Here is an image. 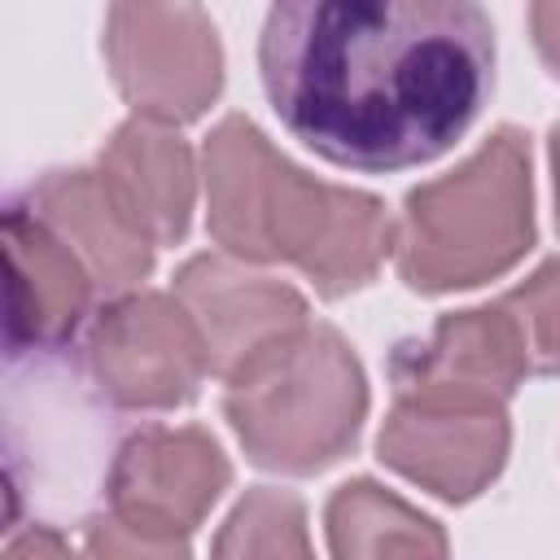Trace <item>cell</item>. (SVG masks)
Instances as JSON below:
<instances>
[{"instance_id": "6da1fadb", "label": "cell", "mask_w": 560, "mask_h": 560, "mask_svg": "<svg viewBox=\"0 0 560 560\" xmlns=\"http://www.w3.org/2000/svg\"><path fill=\"white\" fill-rule=\"evenodd\" d=\"M258 70L280 122L332 166L442 158L494 88L481 0H271Z\"/></svg>"}, {"instance_id": "7a4b0ae2", "label": "cell", "mask_w": 560, "mask_h": 560, "mask_svg": "<svg viewBox=\"0 0 560 560\" xmlns=\"http://www.w3.org/2000/svg\"><path fill=\"white\" fill-rule=\"evenodd\" d=\"M201 175L219 249L245 262H289L319 298L363 289L394 254V219L372 192L306 175L241 114L206 136Z\"/></svg>"}, {"instance_id": "3957f363", "label": "cell", "mask_w": 560, "mask_h": 560, "mask_svg": "<svg viewBox=\"0 0 560 560\" xmlns=\"http://www.w3.org/2000/svg\"><path fill=\"white\" fill-rule=\"evenodd\" d=\"M534 245L529 140L499 127L455 171L420 184L394 223V267L416 293L477 289Z\"/></svg>"}, {"instance_id": "277c9868", "label": "cell", "mask_w": 560, "mask_h": 560, "mask_svg": "<svg viewBox=\"0 0 560 560\" xmlns=\"http://www.w3.org/2000/svg\"><path fill=\"white\" fill-rule=\"evenodd\" d=\"M223 416L258 468L319 472L350 455L368 416L363 363L328 324H302L223 381Z\"/></svg>"}, {"instance_id": "5b68a950", "label": "cell", "mask_w": 560, "mask_h": 560, "mask_svg": "<svg viewBox=\"0 0 560 560\" xmlns=\"http://www.w3.org/2000/svg\"><path fill=\"white\" fill-rule=\"evenodd\" d=\"M232 468L206 429L149 424L105 468V512L88 521L96 556H188V534L228 490Z\"/></svg>"}, {"instance_id": "8992f818", "label": "cell", "mask_w": 560, "mask_h": 560, "mask_svg": "<svg viewBox=\"0 0 560 560\" xmlns=\"http://www.w3.org/2000/svg\"><path fill=\"white\" fill-rule=\"evenodd\" d=\"M101 48L140 118L179 127L223 92V44L201 0H109Z\"/></svg>"}, {"instance_id": "52a82bcc", "label": "cell", "mask_w": 560, "mask_h": 560, "mask_svg": "<svg viewBox=\"0 0 560 560\" xmlns=\"http://www.w3.org/2000/svg\"><path fill=\"white\" fill-rule=\"evenodd\" d=\"M83 372L118 411H175L201 394L210 354L175 293H118L83 337Z\"/></svg>"}, {"instance_id": "ba28073f", "label": "cell", "mask_w": 560, "mask_h": 560, "mask_svg": "<svg viewBox=\"0 0 560 560\" xmlns=\"http://www.w3.org/2000/svg\"><path fill=\"white\" fill-rule=\"evenodd\" d=\"M508 446V402L442 389H394V407L376 438L394 472L451 503L481 494L503 472Z\"/></svg>"}, {"instance_id": "9c48e42d", "label": "cell", "mask_w": 560, "mask_h": 560, "mask_svg": "<svg viewBox=\"0 0 560 560\" xmlns=\"http://www.w3.org/2000/svg\"><path fill=\"white\" fill-rule=\"evenodd\" d=\"M175 298L201 328L210 376L228 381L289 332L311 324L306 302L293 284L254 271L236 254H197L175 276Z\"/></svg>"}, {"instance_id": "30bf717a", "label": "cell", "mask_w": 560, "mask_h": 560, "mask_svg": "<svg viewBox=\"0 0 560 560\" xmlns=\"http://www.w3.org/2000/svg\"><path fill=\"white\" fill-rule=\"evenodd\" d=\"M4 271H9V354L61 350L96 293L83 258L18 197L4 210Z\"/></svg>"}, {"instance_id": "8fae6325", "label": "cell", "mask_w": 560, "mask_h": 560, "mask_svg": "<svg viewBox=\"0 0 560 560\" xmlns=\"http://www.w3.org/2000/svg\"><path fill=\"white\" fill-rule=\"evenodd\" d=\"M394 389H442L508 402L529 372L525 341L503 302L442 315L424 341H407L389 359Z\"/></svg>"}, {"instance_id": "7c38bea8", "label": "cell", "mask_w": 560, "mask_h": 560, "mask_svg": "<svg viewBox=\"0 0 560 560\" xmlns=\"http://www.w3.org/2000/svg\"><path fill=\"white\" fill-rule=\"evenodd\" d=\"M22 201L83 258L96 293H131L153 271V241L109 192L101 171H48L22 192Z\"/></svg>"}, {"instance_id": "4fadbf2b", "label": "cell", "mask_w": 560, "mask_h": 560, "mask_svg": "<svg viewBox=\"0 0 560 560\" xmlns=\"http://www.w3.org/2000/svg\"><path fill=\"white\" fill-rule=\"evenodd\" d=\"M96 171L153 245H179L188 236L197 166L192 149L171 131V122L136 114L105 140Z\"/></svg>"}, {"instance_id": "5bb4252c", "label": "cell", "mask_w": 560, "mask_h": 560, "mask_svg": "<svg viewBox=\"0 0 560 560\" xmlns=\"http://www.w3.org/2000/svg\"><path fill=\"white\" fill-rule=\"evenodd\" d=\"M324 525H328V551L341 560L350 556H446L442 525L368 477L332 490L324 508Z\"/></svg>"}, {"instance_id": "9a60e30c", "label": "cell", "mask_w": 560, "mask_h": 560, "mask_svg": "<svg viewBox=\"0 0 560 560\" xmlns=\"http://www.w3.org/2000/svg\"><path fill=\"white\" fill-rule=\"evenodd\" d=\"M214 556H311L302 499L289 490L254 486L223 521Z\"/></svg>"}, {"instance_id": "2e32d148", "label": "cell", "mask_w": 560, "mask_h": 560, "mask_svg": "<svg viewBox=\"0 0 560 560\" xmlns=\"http://www.w3.org/2000/svg\"><path fill=\"white\" fill-rule=\"evenodd\" d=\"M516 319L534 376H560V258L542 262L525 284L499 298Z\"/></svg>"}, {"instance_id": "e0dca14e", "label": "cell", "mask_w": 560, "mask_h": 560, "mask_svg": "<svg viewBox=\"0 0 560 560\" xmlns=\"http://www.w3.org/2000/svg\"><path fill=\"white\" fill-rule=\"evenodd\" d=\"M529 35L542 66L560 79V0H529Z\"/></svg>"}, {"instance_id": "ac0fdd59", "label": "cell", "mask_w": 560, "mask_h": 560, "mask_svg": "<svg viewBox=\"0 0 560 560\" xmlns=\"http://www.w3.org/2000/svg\"><path fill=\"white\" fill-rule=\"evenodd\" d=\"M551 179H556V228H560V122L551 127Z\"/></svg>"}]
</instances>
